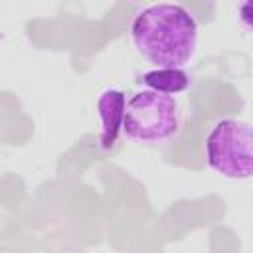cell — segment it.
<instances>
[{
  "label": "cell",
  "mask_w": 253,
  "mask_h": 253,
  "mask_svg": "<svg viewBox=\"0 0 253 253\" xmlns=\"http://www.w3.org/2000/svg\"><path fill=\"white\" fill-rule=\"evenodd\" d=\"M206 160L211 170L229 180L253 178V125L223 119L206 138Z\"/></svg>",
  "instance_id": "3"
},
{
  "label": "cell",
  "mask_w": 253,
  "mask_h": 253,
  "mask_svg": "<svg viewBox=\"0 0 253 253\" xmlns=\"http://www.w3.org/2000/svg\"><path fill=\"white\" fill-rule=\"evenodd\" d=\"M140 83L146 85L150 91L164 93V95H174L182 93L190 85V77L184 69L176 67H156L140 77Z\"/></svg>",
  "instance_id": "5"
},
{
  "label": "cell",
  "mask_w": 253,
  "mask_h": 253,
  "mask_svg": "<svg viewBox=\"0 0 253 253\" xmlns=\"http://www.w3.org/2000/svg\"><path fill=\"white\" fill-rule=\"evenodd\" d=\"M125 109H126V97L121 89L109 87L105 89L97 99V115L101 123V146L109 150L115 146L119 130L125 123Z\"/></svg>",
  "instance_id": "4"
},
{
  "label": "cell",
  "mask_w": 253,
  "mask_h": 253,
  "mask_svg": "<svg viewBox=\"0 0 253 253\" xmlns=\"http://www.w3.org/2000/svg\"><path fill=\"white\" fill-rule=\"evenodd\" d=\"M130 38L150 63L182 69L196 51L198 22L182 4H152L134 16Z\"/></svg>",
  "instance_id": "1"
},
{
  "label": "cell",
  "mask_w": 253,
  "mask_h": 253,
  "mask_svg": "<svg viewBox=\"0 0 253 253\" xmlns=\"http://www.w3.org/2000/svg\"><path fill=\"white\" fill-rule=\"evenodd\" d=\"M237 14H239V20L241 24L253 32V2H243L237 6Z\"/></svg>",
  "instance_id": "6"
},
{
  "label": "cell",
  "mask_w": 253,
  "mask_h": 253,
  "mask_svg": "<svg viewBox=\"0 0 253 253\" xmlns=\"http://www.w3.org/2000/svg\"><path fill=\"white\" fill-rule=\"evenodd\" d=\"M178 128L180 107L172 95L144 89L126 101L123 130L128 138L142 144H160L170 140Z\"/></svg>",
  "instance_id": "2"
}]
</instances>
